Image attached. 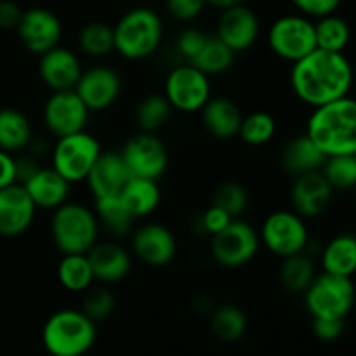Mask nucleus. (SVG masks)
Masks as SVG:
<instances>
[{
  "instance_id": "8",
  "label": "nucleus",
  "mask_w": 356,
  "mask_h": 356,
  "mask_svg": "<svg viewBox=\"0 0 356 356\" xmlns=\"http://www.w3.org/2000/svg\"><path fill=\"white\" fill-rule=\"evenodd\" d=\"M101 143L87 131L58 138L52 149V169L58 170L68 183H82L101 155Z\"/></svg>"
},
{
  "instance_id": "21",
  "label": "nucleus",
  "mask_w": 356,
  "mask_h": 356,
  "mask_svg": "<svg viewBox=\"0 0 356 356\" xmlns=\"http://www.w3.org/2000/svg\"><path fill=\"white\" fill-rule=\"evenodd\" d=\"M82 72V61H80L79 54L72 49L56 45L51 51L40 54L38 75H40L45 87H49L52 92L54 90L75 89Z\"/></svg>"
},
{
  "instance_id": "46",
  "label": "nucleus",
  "mask_w": 356,
  "mask_h": 356,
  "mask_svg": "<svg viewBox=\"0 0 356 356\" xmlns=\"http://www.w3.org/2000/svg\"><path fill=\"white\" fill-rule=\"evenodd\" d=\"M17 183L16 181V159L13 153L0 148V188L9 186V184Z\"/></svg>"
},
{
  "instance_id": "3",
  "label": "nucleus",
  "mask_w": 356,
  "mask_h": 356,
  "mask_svg": "<svg viewBox=\"0 0 356 356\" xmlns=\"http://www.w3.org/2000/svg\"><path fill=\"white\" fill-rule=\"evenodd\" d=\"M96 341V322L82 309H59L42 329V344L52 356H82L92 350Z\"/></svg>"
},
{
  "instance_id": "9",
  "label": "nucleus",
  "mask_w": 356,
  "mask_h": 356,
  "mask_svg": "<svg viewBox=\"0 0 356 356\" xmlns=\"http://www.w3.org/2000/svg\"><path fill=\"white\" fill-rule=\"evenodd\" d=\"M261 243L277 257H289L306 252L309 232L302 216L296 211H275L261 226Z\"/></svg>"
},
{
  "instance_id": "37",
  "label": "nucleus",
  "mask_w": 356,
  "mask_h": 356,
  "mask_svg": "<svg viewBox=\"0 0 356 356\" xmlns=\"http://www.w3.org/2000/svg\"><path fill=\"white\" fill-rule=\"evenodd\" d=\"M277 120L268 111H252L242 117L238 138L249 146H263L275 138Z\"/></svg>"
},
{
  "instance_id": "48",
  "label": "nucleus",
  "mask_w": 356,
  "mask_h": 356,
  "mask_svg": "<svg viewBox=\"0 0 356 356\" xmlns=\"http://www.w3.org/2000/svg\"><path fill=\"white\" fill-rule=\"evenodd\" d=\"M205 2H207V6H212L216 7V9L222 10V9H228V7L245 3V0H205Z\"/></svg>"
},
{
  "instance_id": "23",
  "label": "nucleus",
  "mask_w": 356,
  "mask_h": 356,
  "mask_svg": "<svg viewBox=\"0 0 356 356\" xmlns=\"http://www.w3.org/2000/svg\"><path fill=\"white\" fill-rule=\"evenodd\" d=\"M94 278L101 284H117L131 271V256L115 242H96L87 252Z\"/></svg>"
},
{
  "instance_id": "11",
  "label": "nucleus",
  "mask_w": 356,
  "mask_h": 356,
  "mask_svg": "<svg viewBox=\"0 0 356 356\" xmlns=\"http://www.w3.org/2000/svg\"><path fill=\"white\" fill-rule=\"evenodd\" d=\"M211 79L195 66L183 63L170 70L163 83V96L172 110L181 113H197L212 97Z\"/></svg>"
},
{
  "instance_id": "6",
  "label": "nucleus",
  "mask_w": 356,
  "mask_h": 356,
  "mask_svg": "<svg viewBox=\"0 0 356 356\" xmlns=\"http://www.w3.org/2000/svg\"><path fill=\"white\" fill-rule=\"evenodd\" d=\"M177 54L184 63L195 66L205 75H221L235 63V52L214 33L200 28H184L176 38Z\"/></svg>"
},
{
  "instance_id": "25",
  "label": "nucleus",
  "mask_w": 356,
  "mask_h": 356,
  "mask_svg": "<svg viewBox=\"0 0 356 356\" xmlns=\"http://www.w3.org/2000/svg\"><path fill=\"white\" fill-rule=\"evenodd\" d=\"M200 115L205 131L212 138L226 141L238 136L243 115L238 104L229 97H211L200 110Z\"/></svg>"
},
{
  "instance_id": "13",
  "label": "nucleus",
  "mask_w": 356,
  "mask_h": 356,
  "mask_svg": "<svg viewBox=\"0 0 356 356\" xmlns=\"http://www.w3.org/2000/svg\"><path fill=\"white\" fill-rule=\"evenodd\" d=\"M120 155L134 177L159 181L169 167V153L155 132L141 131L134 134L125 143Z\"/></svg>"
},
{
  "instance_id": "38",
  "label": "nucleus",
  "mask_w": 356,
  "mask_h": 356,
  "mask_svg": "<svg viewBox=\"0 0 356 356\" xmlns=\"http://www.w3.org/2000/svg\"><path fill=\"white\" fill-rule=\"evenodd\" d=\"M320 170L332 190L344 191L356 188V153L327 156Z\"/></svg>"
},
{
  "instance_id": "16",
  "label": "nucleus",
  "mask_w": 356,
  "mask_h": 356,
  "mask_svg": "<svg viewBox=\"0 0 356 356\" xmlns=\"http://www.w3.org/2000/svg\"><path fill=\"white\" fill-rule=\"evenodd\" d=\"M132 252L143 264L152 268L167 266L177 254V240L167 226L148 222L132 232Z\"/></svg>"
},
{
  "instance_id": "28",
  "label": "nucleus",
  "mask_w": 356,
  "mask_h": 356,
  "mask_svg": "<svg viewBox=\"0 0 356 356\" xmlns=\"http://www.w3.org/2000/svg\"><path fill=\"white\" fill-rule=\"evenodd\" d=\"M323 271L341 277L356 273V236L350 233L337 235L322 250Z\"/></svg>"
},
{
  "instance_id": "42",
  "label": "nucleus",
  "mask_w": 356,
  "mask_h": 356,
  "mask_svg": "<svg viewBox=\"0 0 356 356\" xmlns=\"http://www.w3.org/2000/svg\"><path fill=\"white\" fill-rule=\"evenodd\" d=\"M296 9L308 17H322L336 13L343 0H291Z\"/></svg>"
},
{
  "instance_id": "47",
  "label": "nucleus",
  "mask_w": 356,
  "mask_h": 356,
  "mask_svg": "<svg viewBox=\"0 0 356 356\" xmlns=\"http://www.w3.org/2000/svg\"><path fill=\"white\" fill-rule=\"evenodd\" d=\"M40 169L38 160L33 155H24L16 159V181L23 184L24 181L30 179L37 170Z\"/></svg>"
},
{
  "instance_id": "41",
  "label": "nucleus",
  "mask_w": 356,
  "mask_h": 356,
  "mask_svg": "<svg viewBox=\"0 0 356 356\" xmlns=\"http://www.w3.org/2000/svg\"><path fill=\"white\" fill-rule=\"evenodd\" d=\"M207 2L205 0H165L167 13L176 21H193L204 13Z\"/></svg>"
},
{
  "instance_id": "10",
  "label": "nucleus",
  "mask_w": 356,
  "mask_h": 356,
  "mask_svg": "<svg viewBox=\"0 0 356 356\" xmlns=\"http://www.w3.org/2000/svg\"><path fill=\"white\" fill-rule=\"evenodd\" d=\"M268 45L280 59L299 61L316 49L315 23L305 14L278 17L268 30Z\"/></svg>"
},
{
  "instance_id": "32",
  "label": "nucleus",
  "mask_w": 356,
  "mask_h": 356,
  "mask_svg": "<svg viewBox=\"0 0 356 356\" xmlns=\"http://www.w3.org/2000/svg\"><path fill=\"white\" fill-rule=\"evenodd\" d=\"M94 212H96L99 226H104L113 236H125L132 232L136 219L122 204L118 195L94 198Z\"/></svg>"
},
{
  "instance_id": "39",
  "label": "nucleus",
  "mask_w": 356,
  "mask_h": 356,
  "mask_svg": "<svg viewBox=\"0 0 356 356\" xmlns=\"http://www.w3.org/2000/svg\"><path fill=\"white\" fill-rule=\"evenodd\" d=\"M212 204L221 207L222 211L228 212L233 219L240 218L249 207V193L240 183H222L218 190L214 191Z\"/></svg>"
},
{
  "instance_id": "4",
  "label": "nucleus",
  "mask_w": 356,
  "mask_h": 356,
  "mask_svg": "<svg viewBox=\"0 0 356 356\" xmlns=\"http://www.w3.org/2000/svg\"><path fill=\"white\" fill-rule=\"evenodd\" d=\"M115 51L127 61H143L159 51L163 40L162 17L149 7L127 10L113 26Z\"/></svg>"
},
{
  "instance_id": "7",
  "label": "nucleus",
  "mask_w": 356,
  "mask_h": 356,
  "mask_svg": "<svg viewBox=\"0 0 356 356\" xmlns=\"http://www.w3.org/2000/svg\"><path fill=\"white\" fill-rule=\"evenodd\" d=\"M356 291L351 277L316 275L305 291V306L312 318H346L355 306Z\"/></svg>"
},
{
  "instance_id": "43",
  "label": "nucleus",
  "mask_w": 356,
  "mask_h": 356,
  "mask_svg": "<svg viewBox=\"0 0 356 356\" xmlns=\"http://www.w3.org/2000/svg\"><path fill=\"white\" fill-rule=\"evenodd\" d=\"M312 329L320 341L332 343L344 334V318H313Z\"/></svg>"
},
{
  "instance_id": "36",
  "label": "nucleus",
  "mask_w": 356,
  "mask_h": 356,
  "mask_svg": "<svg viewBox=\"0 0 356 356\" xmlns=\"http://www.w3.org/2000/svg\"><path fill=\"white\" fill-rule=\"evenodd\" d=\"M79 47L89 58H104L115 51L113 26L104 21L87 23L79 33Z\"/></svg>"
},
{
  "instance_id": "22",
  "label": "nucleus",
  "mask_w": 356,
  "mask_h": 356,
  "mask_svg": "<svg viewBox=\"0 0 356 356\" xmlns=\"http://www.w3.org/2000/svg\"><path fill=\"white\" fill-rule=\"evenodd\" d=\"M129 179H131V172L120 152H101L83 183H87V188L94 198H103L120 195L122 188Z\"/></svg>"
},
{
  "instance_id": "30",
  "label": "nucleus",
  "mask_w": 356,
  "mask_h": 356,
  "mask_svg": "<svg viewBox=\"0 0 356 356\" xmlns=\"http://www.w3.org/2000/svg\"><path fill=\"white\" fill-rule=\"evenodd\" d=\"M58 280L65 291L82 294L96 282L87 254H63L58 264Z\"/></svg>"
},
{
  "instance_id": "26",
  "label": "nucleus",
  "mask_w": 356,
  "mask_h": 356,
  "mask_svg": "<svg viewBox=\"0 0 356 356\" xmlns=\"http://www.w3.org/2000/svg\"><path fill=\"white\" fill-rule=\"evenodd\" d=\"M325 159L327 156L312 141V138L308 134H302L291 139L285 145V148L282 149L280 162L285 172L296 177L306 172H313V170H320Z\"/></svg>"
},
{
  "instance_id": "45",
  "label": "nucleus",
  "mask_w": 356,
  "mask_h": 356,
  "mask_svg": "<svg viewBox=\"0 0 356 356\" xmlns=\"http://www.w3.org/2000/svg\"><path fill=\"white\" fill-rule=\"evenodd\" d=\"M21 7L13 0H0V28L2 30H16L21 19Z\"/></svg>"
},
{
  "instance_id": "1",
  "label": "nucleus",
  "mask_w": 356,
  "mask_h": 356,
  "mask_svg": "<svg viewBox=\"0 0 356 356\" xmlns=\"http://www.w3.org/2000/svg\"><path fill=\"white\" fill-rule=\"evenodd\" d=\"M355 72L344 52L316 47L299 61L292 63L291 89L299 101L316 108L348 96Z\"/></svg>"
},
{
  "instance_id": "35",
  "label": "nucleus",
  "mask_w": 356,
  "mask_h": 356,
  "mask_svg": "<svg viewBox=\"0 0 356 356\" xmlns=\"http://www.w3.org/2000/svg\"><path fill=\"white\" fill-rule=\"evenodd\" d=\"M172 106L163 94H149L136 106V124L145 132H159L169 122Z\"/></svg>"
},
{
  "instance_id": "2",
  "label": "nucleus",
  "mask_w": 356,
  "mask_h": 356,
  "mask_svg": "<svg viewBox=\"0 0 356 356\" xmlns=\"http://www.w3.org/2000/svg\"><path fill=\"white\" fill-rule=\"evenodd\" d=\"M306 134L325 156L356 153V99L344 96L313 108Z\"/></svg>"
},
{
  "instance_id": "12",
  "label": "nucleus",
  "mask_w": 356,
  "mask_h": 356,
  "mask_svg": "<svg viewBox=\"0 0 356 356\" xmlns=\"http://www.w3.org/2000/svg\"><path fill=\"white\" fill-rule=\"evenodd\" d=\"M259 232L247 221L235 218L222 232L212 235L211 254L222 268H242L257 256Z\"/></svg>"
},
{
  "instance_id": "40",
  "label": "nucleus",
  "mask_w": 356,
  "mask_h": 356,
  "mask_svg": "<svg viewBox=\"0 0 356 356\" xmlns=\"http://www.w3.org/2000/svg\"><path fill=\"white\" fill-rule=\"evenodd\" d=\"M82 312L96 323L103 322V320L110 318L111 313L115 312V296L104 287L87 289Z\"/></svg>"
},
{
  "instance_id": "19",
  "label": "nucleus",
  "mask_w": 356,
  "mask_h": 356,
  "mask_svg": "<svg viewBox=\"0 0 356 356\" xmlns=\"http://www.w3.org/2000/svg\"><path fill=\"white\" fill-rule=\"evenodd\" d=\"M33 200L21 183L0 188V235L14 238L28 232L35 218Z\"/></svg>"
},
{
  "instance_id": "31",
  "label": "nucleus",
  "mask_w": 356,
  "mask_h": 356,
  "mask_svg": "<svg viewBox=\"0 0 356 356\" xmlns=\"http://www.w3.org/2000/svg\"><path fill=\"white\" fill-rule=\"evenodd\" d=\"M316 270L308 252H299L284 257L280 266V284L292 294H305L306 289L315 280Z\"/></svg>"
},
{
  "instance_id": "14",
  "label": "nucleus",
  "mask_w": 356,
  "mask_h": 356,
  "mask_svg": "<svg viewBox=\"0 0 356 356\" xmlns=\"http://www.w3.org/2000/svg\"><path fill=\"white\" fill-rule=\"evenodd\" d=\"M42 115H44L45 129L58 139L86 131L90 111L75 89H68L54 90L45 101Z\"/></svg>"
},
{
  "instance_id": "27",
  "label": "nucleus",
  "mask_w": 356,
  "mask_h": 356,
  "mask_svg": "<svg viewBox=\"0 0 356 356\" xmlns=\"http://www.w3.org/2000/svg\"><path fill=\"white\" fill-rule=\"evenodd\" d=\"M118 197L131 212L132 218L141 219L156 211L162 200V191H160L159 181L131 176Z\"/></svg>"
},
{
  "instance_id": "33",
  "label": "nucleus",
  "mask_w": 356,
  "mask_h": 356,
  "mask_svg": "<svg viewBox=\"0 0 356 356\" xmlns=\"http://www.w3.org/2000/svg\"><path fill=\"white\" fill-rule=\"evenodd\" d=\"M247 315L235 305H222L214 309L211 316V329L218 339L225 343H236L247 332Z\"/></svg>"
},
{
  "instance_id": "18",
  "label": "nucleus",
  "mask_w": 356,
  "mask_h": 356,
  "mask_svg": "<svg viewBox=\"0 0 356 356\" xmlns=\"http://www.w3.org/2000/svg\"><path fill=\"white\" fill-rule=\"evenodd\" d=\"M75 92L86 103L89 111H104L113 106L122 94V79L110 66H92L83 70Z\"/></svg>"
},
{
  "instance_id": "17",
  "label": "nucleus",
  "mask_w": 356,
  "mask_h": 356,
  "mask_svg": "<svg viewBox=\"0 0 356 356\" xmlns=\"http://www.w3.org/2000/svg\"><path fill=\"white\" fill-rule=\"evenodd\" d=\"M261 23L257 14L245 3L222 9L216 24V35L235 54L249 51L259 38Z\"/></svg>"
},
{
  "instance_id": "15",
  "label": "nucleus",
  "mask_w": 356,
  "mask_h": 356,
  "mask_svg": "<svg viewBox=\"0 0 356 356\" xmlns=\"http://www.w3.org/2000/svg\"><path fill=\"white\" fill-rule=\"evenodd\" d=\"M16 30L24 49L37 56L59 45L63 35L59 17L45 7H31L23 10Z\"/></svg>"
},
{
  "instance_id": "24",
  "label": "nucleus",
  "mask_w": 356,
  "mask_h": 356,
  "mask_svg": "<svg viewBox=\"0 0 356 356\" xmlns=\"http://www.w3.org/2000/svg\"><path fill=\"white\" fill-rule=\"evenodd\" d=\"M23 186L26 188L35 207L54 211L59 205L68 202L72 183H68L52 167H40L30 179L24 181Z\"/></svg>"
},
{
  "instance_id": "44",
  "label": "nucleus",
  "mask_w": 356,
  "mask_h": 356,
  "mask_svg": "<svg viewBox=\"0 0 356 356\" xmlns=\"http://www.w3.org/2000/svg\"><path fill=\"white\" fill-rule=\"evenodd\" d=\"M232 221H233L232 216L214 204H211V207L202 214V228H204L211 236L216 235V233L222 232V229H225Z\"/></svg>"
},
{
  "instance_id": "29",
  "label": "nucleus",
  "mask_w": 356,
  "mask_h": 356,
  "mask_svg": "<svg viewBox=\"0 0 356 356\" xmlns=\"http://www.w3.org/2000/svg\"><path fill=\"white\" fill-rule=\"evenodd\" d=\"M33 139L31 124L24 113L14 108L0 110V148L9 153L28 148Z\"/></svg>"
},
{
  "instance_id": "20",
  "label": "nucleus",
  "mask_w": 356,
  "mask_h": 356,
  "mask_svg": "<svg viewBox=\"0 0 356 356\" xmlns=\"http://www.w3.org/2000/svg\"><path fill=\"white\" fill-rule=\"evenodd\" d=\"M332 193V186L325 179L322 170L301 174V176H296L291 188L292 207L305 219L318 218L329 207Z\"/></svg>"
},
{
  "instance_id": "5",
  "label": "nucleus",
  "mask_w": 356,
  "mask_h": 356,
  "mask_svg": "<svg viewBox=\"0 0 356 356\" xmlns=\"http://www.w3.org/2000/svg\"><path fill=\"white\" fill-rule=\"evenodd\" d=\"M99 221L92 209L79 202H65L54 209L51 236L61 254H87L99 238Z\"/></svg>"
},
{
  "instance_id": "34",
  "label": "nucleus",
  "mask_w": 356,
  "mask_h": 356,
  "mask_svg": "<svg viewBox=\"0 0 356 356\" xmlns=\"http://www.w3.org/2000/svg\"><path fill=\"white\" fill-rule=\"evenodd\" d=\"M315 37L318 49L344 52L351 40V28L346 19L332 13L318 17V21L315 23Z\"/></svg>"
}]
</instances>
